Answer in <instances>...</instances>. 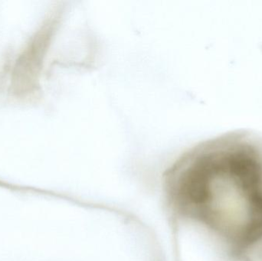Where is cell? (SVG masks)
Instances as JSON below:
<instances>
[{"instance_id": "obj_1", "label": "cell", "mask_w": 262, "mask_h": 261, "mask_svg": "<svg viewBox=\"0 0 262 261\" xmlns=\"http://www.w3.org/2000/svg\"><path fill=\"white\" fill-rule=\"evenodd\" d=\"M232 133L187 153L172 174L174 200L237 254L262 242V146Z\"/></svg>"}]
</instances>
